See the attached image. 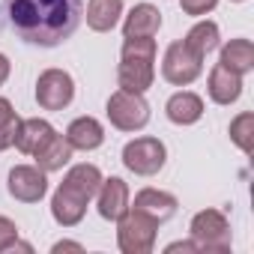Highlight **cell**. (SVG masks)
I'll return each mask as SVG.
<instances>
[{
  "mask_svg": "<svg viewBox=\"0 0 254 254\" xmlns=\"http://www.w3.org/2000/svg\"><path fill=\"white\" fill-rule=\"evenodd\" d=\"M183 42L189 45V51H191V54H197V57L203 60L206 54H212V51L221 45L218 24H215V21H197V24L186 33V39H183Z\"/></svg>",
  "mask_w": 254,
  "mask_h": 254,
  "instance_id": "cell-20",
  "label": "cell"
},
{
  "mask_svg": "<svg viewBox=\"0 0 254 254\" xmlns=\"http://www.w3.org/2000/svg\"><path fill=\"white\" fill-rule=\"evenodd\" d=\"M156 233L159 221L135 206H129L117 218V245L123 254H150L156 245Z\"/></svg>",
  "mask_w": 254,
  "mask_h": 254,
  "instance_id": "cell-3",
  "label": "cell"
},
{
  "mask_svg": "<svg viewBox=\"0 0 254 254\" xmlns=\"http://www.w3.org/2000/svg\"><path fill=\"white\" fill-rule=\"evenodd\" d=\"M206 93L215 105H233L242 96V75L230 72L227 66H212L209 81H206Z\"/></svg>",
  "mask_w": 254,
  "mask_h": 254,
  "instance_id": "cell-12",
  "label": "cell"
},
{
  "mask_svg": "<svg viewBox=\"0 0 254 254\" xmlns=\"http://www.w3.org/2000/svg\"><path fill=\"white\" fill-rule=\"evenodd\" d=\"M105 114L111 120L114 129L120 132H141L144 126L150 123V102L144 99V93H132V90H117L111 93Z\"/></svg>",
  "mask_w": 254,
  "mask_h": 254,
  "instance_id": "cell-4",
  "label": "cell"
},
{
  "mask_svg": "<svg viewBox=\"0 0 254 254\" xmlns=\"http://www.w3.org/2000/svg\"><path fill=\"white\" fill-rule=\"evenodd\" d=\"M9 194L21 203H39L48 194V177L36 165H15L9 171Z\"/></svg>",
  "mask_w": 254,
  "mask_h": 254,
  "instance_id": "cell-9",
  "label": "cell"
},
{
  "mask_svg": "<svg viewBox=\"0 0 254 254\" xmlns=\"http://www.w3.org/2000/svg\"><path fill=\"white\" fill-rule=\"evenodd\" d=\"M233 3H245V0H233Z\"/></svg>",
  "mask_w": 254,
  "mask_h": 254,
  "instance_id": "cell-30",
  "label": "cell"
},
{
  "mask_svg": "<svg viewBox=\"0 0 254 254\" xmlns=\"http://www.w3.org/2000/svg\"><path fill=\"white\" fill-rule=\"evenodd\" d=\"M75 99V78L63 69H45L36 81V102L45 111H63Z\"/></svg>",
  "mask_w": 254,
  "mask_h": 254,
  "instance_id": "cell-8",
  "label": "cell"
},
{
  "mask_svg": "<svg viewBox=\"0 0 254 254\" xmlns=\"http://www.w3.org/2000/svg\"><path fill=\"white\" fill-rule=\"evenodd\" d=\"M102 180H105V177H102V171H99L96 165H87V162H84V165H72V168H69V174L63 177V183H66V186H72L75 191H81L87 200H93V197H96V191H99Z\"/></svg>",
  "mask_w": 254,
  "mask_h": 254,
  "instance_id": "cell-22",
  "label": "cell"
},
{
  "mask_svg": "<svg viewBox=\"0 0 254 254\" xmlns=\"http://www.w3.org/2000/svg\"><path fill=\"white\" fill-rule=\"evenodd\" d=\"M18 239V224L6 215H0V251H9Z\"/></svg>",
  "mask_w": 254,
  "mask_h": 254,
  "instance_id": "cell-25",
  "label": "cell"
},
{
  "mask_svg": "<svg viewBox=\"0 0 254 254\" xmlns=\"http://www.w3.org/2000/svg\"><path fill=\"white\" fill-rule=\"evenodd\" d=\"M165 114H168V120L177 123V126H194V123L203 117V99H200L197 93H191V90H180V93H174V96L168 99Z\"/></svg>",
  "mask_w": 254,
  "mask_h": 254,
  "instance_id": "cell-14",
  "label": "cell"
},
{
  "mask_svg": "<svg viewBox=\"0 0 254 254\" xmlns=\"http://www.w3.org/2000/svg\"><path fill=\"white\" fill-rule=\"evenodd\" d=\"M215 6H218V0H180V9H183L186 15H194V18L212 12Z\"/></svg>",
  "mask_w": 254,
  "mask_h": 254,
  "instance_id": "cell-26",
  "label": "cell"
},
{
  "mask_svg": "<svg viewBox=\"0 0 254 254\" xmlns=\"http://www.w3.org/2000/svg\"><path fill=\"white\" fill-rule=\"evenodd\" d=\"M66 141L72 150H81V153H90V150H99L105 144V129L96 117H78L69 123L66 129Z\"/></svg>",
  "mask_w": 254,
  "mask_h": 254,
  "instance_id": "cell-13",
  "label": "cell"
},
{
  "mask_svg": "<svg viewBox=\"0 0 254 254\" xmlns=\"http://www.w3.org/2000/svg\"><path fill=\"white\" fill-rule=\"evenodd\" d=\"M168 162V147L159 138H135L123 147V165L138 177H156Z\"/></svg>",
  "mask_w": 254,
  "mask_h": 254,
  "instance_id": "cell-6",
  "label": "cell"
},
{
  "mask_svg": "<svg viewBox=\"0 0 254 254\" xmlns=\"http://www.w3.org/2000/svg\"><path fill=\"white\" fill-rule=\"evenodd\" d=\"M123 0H90L87 3V27L96 33H108L120 24Z\"/></svg>",
  "mask_w": 254,
  "mask_h": 254,
  "instance_id": "cell-19",
  "label": "cell"
},
{
  "mask_svg": "<svg viewBox=\"0 0 254 254\" xmlns=\"http://www.w3.org/2000/svg\"><path fill=\"white\" fill-rule=\"evenodd\" d=\"M9 60H6V54H0V87H3L6 84V78H9Z\"/></svg>",
  "mask_w": 254,
  "mask_h": 254,
  "instance_id": "cell-29",
  "label": "cell"
},
{
  "mask_svg": "<svg viewBox=\"0 0 254 254\" xmlns=\"http://www.w3.org/2000/svg\"><path fill=\"white\" fill-rule=\"evenodd\" d=\"M33 159H36V168H42L45 174H54V171H63V168L69 165L72 147H69L66 135H57V132H54V135L33 153Z\"/></svg>",
  "mask_w": 254,
  "mask_h": 254,
  "instance_id": "cell-18",
  "label": "cell"
},
{
  "mask_svg": "<svg viewBox=\"0 0 254 254\" xmlns=\"http://www.w3.org/2000/svg\"><path fill=\"white\" fill-rule=\"evenodd\" d=\"M129 206L147 212L150 218H156V221L162 224V221L174 218V212H177L180 203H177L174 194H168V191H162V189H141V191L135 194V203H129Z\"/></svg>",
  "mask_w": 254,
  "mask_h": 254,
  "instance_id": "cell-15",
  "label": "cell"
},
{
  "mask_svg": "<svg viewBox=\"0 0 254 254\" xmlns=\"http://www.w3.org/2000/svg\"><path fill=\"white\" fill-rule=\"evenodd\" d=\"M156 39L153 36H129L120 51L117 81L123 90L147 93L156 81Z\"/></svg>",
  "mask_w": 254,
  "mask_h": 254,
  "instance_id": "cell-2",
  "label": "cell"
},
{
  "mask_svg": "<svg viewBox=\"0 0 254 254\" xmlns=\"http://www.w3.org/2000/svg\"><path fill=\"white\" fill-rule=\"evenodd\" d=\"M12 30L39 48L63 45L84 18V0H3Z\"/></svg>",
  "mask_w": 254,
  "mask_h": 254,
  "instance_id": "cell-1",
  "label": "cell"
},
{
  "mask_svg": "<svg viewBox=\"0 0 254 254\" xmlns=\"http://www.w3.org/2000/svg\"><path fill=\"white\" fill-rule=\"evenodd\" d=\"M57 129L48 123V120H39V117H30V120H21L18 123V132H15V147L24 153V156H33Z\"/></svg>",
  "mask_w": 254,
  "mask_h": 254,
  "instance_id": "cell-17",
  "label": "cell"
},
{
  "mask_svg": "<svg viewBox=\"0 0 254 254\" xmlns=\"http://www.w3.org/2000/svg\"><path fill=\"white\" fill-rule=\"evenodd\" d=\"M165 251H168V254H171V251H197V242H194V239H180V242H171Z\"/></svg>",
  "mask_w": 254,
  "mask_h": 254,
  "instance_id": "cell-28",
  "label": "cell"
},
{
  "mask_svg": "<svg viewBox=\"0 0 254 254\" xmlns=\"http://www.w3.org/2000/svg\"><path fill=\"white\" fill-rule=\"evenodd\" d=\"M87 206H90V200L81 191H75L72 186H66V183H60L54 197H51V215H54V221L60 227L81 224V218L87 215Z\"/></svg>",
  "mask_w": 254,
  "mask_h": 254,
  "instance_id": "cell-10",
  "label": "cell"
},
{
  "mask_svg": "<svg viewBox=\"0 0 254 254\" xmlns=\"http://www.w3.org/2000/svg\"><path fill=\"white\" fill-rule=\"evenodd\" d=\"M96 197H99V215L105 221H117L126 209H129V186H126V180H120V177L102 180Z\"/></svg>",
  "mask_w": 254,
  "mask_h": 254,
  "instance_id": "cell-11",
  "label": "cell"
},
{
  "mask_svg": "<svg viewBox=\"0 0 254 254\" xmlns=\"http://www.w3.org/2000/svg\"><path fill=\"white\" fill-rule=\"evenodd\" d=\"M200 72H203V60H200L197 54H191L183 39L168 45L165 60H162V78H165L168 84H174V87H189L191 81H197Z\"/></svg>",
  "mask_w": 254,
  "mask_h": 254,
  "instance_id": "cell-7",
  "label": "cell"
},
{
  "mask_svg": "<svg viewBox=\"0 0 254 254\" xmlns=\"http://www.w3.org/2000/svg\"><path fill=\"white\" fill-rule=\"evenodd\" d=\"M218 63L227 66L236 75H248L254 69V45H251V39H230L221 48V60Z\"/></svg>",
  "mask_w": 254,
  "mask_h": 254,
  "instance_id": "cell-21",
  "label": "cell"
},
{
  "mask_svg": "<svg viewBox=\"0 0 254 254\" xmlns=\"http://www.w3.org/2000/svg\"><path fill=\"white\" fill-rule=\"evenodd\" d=\"M162 30V12L153 3H138L123 21V39L129 36H156Z\"/></svg>",
  "mask_w": 254,
  "mask_h": 254,
  "instance_id": "cell-16",
  "label": "cell"
},
{
  "mask_svg": "<svg viewBox=\"0 0 254 254\" xmlns=\"http://www.w3.org/2000/svg\"><path fill=\"white\" fill-rule=\"evenodd\" d=\"M18 123H21V120H18L15 108H12V102L0 96V153H3V150H9V147L15 144Z\"/></svg>",
  "mask_w": 254,
  "mask_h": 254,
  "instance_id": "cell-24",
  "label": "cell"
},
{
  "mask_svg": "<svg viewBox=\"0 0 254 254\" xmlns=\"http://www.w3.org/2000/svg\"><path fill=\"white\" fill-rule=\"evenodd\" d=\"M230 141H233L245 156H251V150H254V114H251V111H242V114L230 123Z\"/></svg>",
  "mask_w": 254,
  "mask_h": 254,
  "instance_id": "cell-23",
  "label": "cell"
},
{
  "mask_svg": "<svg viewBox=\"0 0 254 254\" xmlns=\"http://www.w3.org/2000/svg\"><path fill=\"white\" fill-rule=\"evenodd\" d=\"M189 233L197 242V251H230V245H233L230 221L221 209H200L191 218Z\"/></svg>",
  "mask_w": 254,
  "mask_h": 254,
  "instance_id": "cell-5",
  "label": "cell"
},
{
  "mask_svg": "<svg viewBox=\"0 0 254 254\" xmlns=\"http://www.w3.org/2000/svg\"><path fill=\"white\" fill-rule=\"evenodd\" d=\"M51 251H54V254H60V251H84V245H81V242L60 239V242H54V245H51Z\"/></svg>",
  "mask_w": 254,
  "mask_h": 254,
  "instance_id": "cell-27",
  "label": "cell"
}]
</instances>
